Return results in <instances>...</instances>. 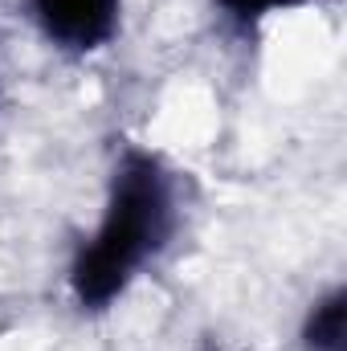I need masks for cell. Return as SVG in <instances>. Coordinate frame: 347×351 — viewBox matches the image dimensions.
Listing matches in <instances>:
<instances>
[{
	"instance_id": "1",
	"label": "cell",
	"mask_w": 347,
	"mask_h": 351,
	"mask_svg": "<svg viewBox=\"0 0 347 351\" xmlns=\"http://www.w3.org/2000/svg\"><path fill=\"white\" fill-rule=\"evenodd\" d=\"M168 237H172V180L156 156L127 152L115 168L102 221L74 258L70 269L74 298L90 311L110 306L143 269V262L164 250Z\"/></svg>"
},
{
	"instance_id": "2",
	"label": "cell",
	"mask_w": 347,
	"mask_h": 351,
	"mask_svg": "<svg viewBox=\"0 0 347 351\" xmlns=\"http://www.w3.org/2000/svg\"><path fill=\"white\" fill-rule=\"evenodd\" d=\"M123 0H33L41 33L70 53H94L119 33Z\"/></svg>"
},
{
	"instance_id": "3",
	"label": "cell",
	"mask_w": 347,
	"mask_h": 351,
	"mask_svg": "<svg viewBox=\"0 0 347 351\" xmlns=\"http://www.w3.org/2000/svg\"><path fill=\"white\" fill-rule=\"evenodd\" d=\"M307 351H344V290H331L315 302L302 327Z\"/></svg>"
},
{
	"instance_id": "4",
	"label": "cell",
	"mask_w": 347,
	"mask_h": 351,
	"mask_svg": "<svg viewBox=\"0 0 347 351\" xmlns=\"http://www.w3.org/2000/svg\"><path fill=\"white\" fill-rule=\"evenodd\" d=\"M294 4H302V0H221V8L233 21H246V25H254L261 16H270V12H286Z\"/></svg>"
}]
</instances>
